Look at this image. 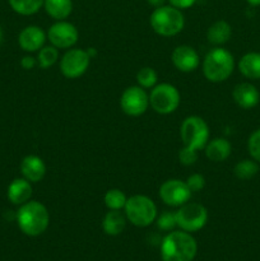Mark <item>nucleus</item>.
<instances>
[{
  "instance_id": "obj_1",
  "label": "nucleus",
  "mask_w": 260,
  "mask_h": 261,
  "mask_svg": "<svg viewBox=\"0 0 260 261\" xmlns=\"http://www.w3.org/2000/svg\"><path fill=\"white\" fill-rule=\"evenodd\" d=\"M198 252V244L191 233L172 231L162 240L161 259L162 261H193Z\"/></svg>"
},
{
  "instance_id": "obj_2",
  "label": "nucleus",
  "mask_w": 260,
  "mask_h": 261,
  "mask_svg": "<svg viewBox=\"0 0 260 261\" xmlns=\"http://www.w3.org/2000/svg\"><path fill=\"white\" fill-rule=\"evenodd\" d=\"M17 223L25 236H40L47 229L50 223V214L42 203L28 200L18 209Z\"/></svg>"
},
{
  "instance_id": "obj_3",
  "label": "nucleus",
  "mask_w": 260,
  "mask_h": 261,
  "mask_svg": "<svg viewBox=\"0 0 260 261\" xmlns=\"http://www.w3.org/2000/svg\"><path fill=\"white\" fill-rule=\"evenodd\" d=\"M235 59L228 50L216 47L209 51L203 61L204 76L212 83L227 81L233 73Z\"/></svg>"
},
{
  "instance_id": "obj_4",
  "label": "nucleus",
  "mask_w": 260,
  "mask_h": 261,
  "mask_svg": "<svg viewBox=\"0 0 260 261\" xmlns=\"http://www.w3.org/2000/svg\"><path fill=\"white\" fill-rule=\"evenodd\" d=\"M152 30L162 37H172L184 30L185 18L183 12L172 5L154 8L149 18Z\"/></svg>"
},
{
  "instance_id": "obj_5",
  "label": "nucleus",
  "mask_w": 260,
  "mask_h": 261,
  "mask_svg": "<svg viewBox=\"0 0 260 261\" xmlns=\"http://www.w3.org/2000/svg\"><path fill=\"white\" fill-rule=\"evenodd\" d=\"M126 219L135 227H148L157 219V205L145 195H133L125 204Z\"/></svg>"
},
{
  "instance_id": "obj_6",
  "label": "nucleus",
  "mask_w": 260,
  "mask_h": 261,
  "mask_svg": "<svg viewBox=\"0 0 260 261\" xmlns=\"http://www.w3.org/2000/svg\"><path fill=\"white\" fill-rule=\"evenodd\" d=\"M180 137L185 147L199 152L209 142L208 124L200 116H188L180 126Z\"/></svg>"
},
{
  "instance_id": "obj_7",
  "label": "nucleus",
  "mask_w": 260,
  "mask_h": 261,
  "mask_svg": "<svg viewBox=\"0 0 260 261\" xmlns=\"http://www.w3.org/2000/svg\"><path fill=\"white\" fill-rule=\"evenodd\" d=\"M180 92L170 83L155 84L149 94V106L160 115H170L180 106Z\"/></svg>"
},
{
  "instance_id": "obj_8",
  "label": "nucleus",
  "mask_w": 260,
  "mask_h": 261,
  "mask_svg": "<svg viewBox=\"0 0 260 261\" xmlns=\"http://www.w3.org/2000/svg\"><path fill=\"white\" fill-rule=\"evenodd\" d=\"M176 213V222L183 231L193 233L203 228L208 222V211L199 203H186Z\"/></svg>"
},
{
  "instance_id": "obj_9",
  "label": "nucleus",
  "mask_w": 260,
  "mask_h": 261,
  "mask_svg": "<svg viewBox=\"0 0 260 261\" xmlns=\"http://www.w3.org/2000/svg\"><path fill=\"white\" fill-rule=\"evenodd\" d=\"M91 56L82 48H70L60 60V71L65 78L76 79L83 75L89 68Z\"/></svg>"
},
{
  "instance_id": "obj_10",
  "label": "nucleus",
  "mask_w": 260,
  "mask_h": 261,
  "mask_svg": "<svg viewBox=\"0 0 260 261\" xmlns=\"http://www.w3.org/2000/svg\"><path fill=\"white\" fill-rule=\"evenodd\" d=\"M120 107L127 116H140L149 107V94L140 86L127 87L120 97Z\"/></svg>"
},
{
  "instance_id": "obj_11",
  "label": "nucleus",
  "mask_w": 260,
  "mask_h": 261,
  "mask_svg": "<svg viewBox=\"0 0 260 261\" xmlns=\"http://www.w3.org/2000/svg\"><path fill=\"white\" fill-rule=\"evenodd\" d=\"M191 190L185 181L178 178L166 180L160 188V198L166 205L181 206L188 203L191 198Z\"/></svg>"
},
{
  "instance_id": "obj_12",
  "label": "nucleus",
  "mask_w": 260,
  "mask_h": 261,
  "mask_svg": "<svg viewBox=\"0 0 260 261\" xmlns=\"http://www.w3.org/2000/svg\"><path fill=\"white\" fill-rule=\"evenodd\" d=\"M47 38L56 48H70L78 42L79 32L73 23L56 20V23L48 28Z\"/></svg>"
},
{
  "instance_id": "obj_13",
  "label": "nucleus",
  "mask_w": 260,
  "mask_h": 261,
  "mask_svg": "<svg viewBox=\"0 0 260 261\" xmlns=\"http://www.w3.org/2000/svg\"><path fill=\"white\" fill-rule=\"evenodd\" d=\"M172 63L177 70L183 73H191L200 65L198 53L189 45H180L172 51Z\"/></svg>"
},
{
  "instance_id": "obj_14",
  "label": "nucleus",
  "mask_w": 260,
  "mask_h": 261,
  "mask_svg": "<svg viewBox=\"0 0 260 261\" xmlns=\"http://www.w3.org/2000/svg\"><path fill=\"white\" fill-rule=\"evenodd\" d=\"M46 37L47 36L41 27L27 25L20 31L19 36H18V43L23 51L35 53V51H40L45 46Z\"/></svg>"
},
{
  "instance_id": "obj_15",
  "label": "nucleus",
  "mask_w": 260,
  "mask_h": 261,
  "mask_svg": "<svg viewBox=\"0 0 260 261\" xmlns=\"http://www.w3.org/2000/svg\"><path fill=\"white\" fill-rule=\"evenodd\" d=\"M46 163L38 155H25L20 162V173L31 184L40 182L46 175Z\"/></svg>"
},
{
  "instance_id": "obj_16",
  "label": "nucleus",
  "mask_w": 260,
  "mask_h": 261,
  "mask_svg": "<svg viewBox=\"0 0 260 261\" xmlns=\"http://www.w3.org/2000/svg\"><path fill=\"white\" fill-rule=\"evenodd\" d=\"M233 101L239 105L241 109L249 110L256 106L259 103L260 94L256 87L250 83H240L237 84L232 92Z\"/></svg>"
},
{
  "instance_id": "obj_17",
  "label": "nucleus",
  "mask_w": 260,
  "mask_h": 261,
  "mask_svg": "<svg viewBox=\"0 0 260 261\" xmlns=\"http://www.w3.org/2000/svg\"><path fill=\"white\" fill-rule=\"evenodd\" d=\"M7 195L12 204H14V205H22V204L31 200V196H32V185L24 177L14 178L9 184V186H8Z\"/></svg>"
},
{
  "instance_id": "obj_18",
  "label": "nucleus",
  "mask_w": 260,
  "mask_h": 261,
  "mask_svg": "<svg viewBox=\"0 0 260 261\" xmlns=\"http://www.w3.org/2000/svg\"><path fill=\"white\" fill-rule=\"evenodd\" d=\"M232 145L224 138H214L205 145V155L212 162H223L231 155Z\"/></svg>"
},
{
  "instance_id": "obj_19",
  "label": "nucleus",
  "mask_w": 260,
  "mask_h": 261,
  "mask_svg": "<svg viewBox=\"0 0 260 261\" xmlns=\"http://www.w3.org/2000/svg\"><path fill=\"white\" fill-rule=\"evenodd\" d=\"M232 36V27L226 20H216L206 31V38L212 45H224Z\"/></svg>"
},
{
  "instance_id": "obj_20",
  "label": "nucleus",
  "mask_w": 260,
  "mask_h": 261,
  "mask_svg": "<svg viewBox=\"0 0 260 261\" xmlns=\"http://www.w3.org/2000/svg\"><path fill=\"white\" fill-rule=\"evenodd\" d=\"M126 221V216L120 211H109L102 221V228L109 236H117L125 229Z\"/></svg>"
},
{
  "instance_id": "obj_21",
  "label": "nucleus",
  "mask_w": 260,
  "mask_h": 261,
  "mask_svg": "<svg viewBox=\"0 0 260 261\" xmlns=\"http://www.w3.org/2000/svg\"><path fill=\"white\" fill-rule=\"evenodd\" d=\"M46 13L55 20H65L73 12V0H45Z\"/></svg>"
},
{
  "instance_id": "obj_22",
  "label": "nucleus",
  "mask_w": 260,
  "mask_h": 261,
  "mask_svg": "<svg viewBox=\"0 0 260 261\" xmlns=\"http://www.w3.org/2000/svg\"><path fill=\"white\" fill-rule=\"evenodd\" d=\"M239 70L249 79H260V53H249L239 61Z\"/></svg>"
},
{
  "instance_id": "obj_23",
  "label": "nucleus",
  "mask_w": 260,
  "mask_h": 261,
  "mask_svg": "<svg viewBox=\"0 0 260 261\" xmlns=\"http://www.w3.org/2000/svg\"><path fill=\"white\" fill-rule=\"evenodd\" d=\"M45 0H9V5L20 15H33L43 7Z\"/></svg>"
},
{
  "instance_id": "obj_24",
  "label": "nucleus",
  "mask_w": 260,
  "mask_h": 261,
  "mask_svg": "<svg viewBox=\"0 0 260 261\" xmlns=\"http://www.w3.org/2000/svg\"><path fill=\"white\" fill-rule=\"evenodd\" d=\"M126 200V195L120 189H110L103 196L105 205L107 206L109 211H121L125 208Z\"/></svg>"
},
{
  "instance_id": "obj_25",
  "label": "nucleus",
  "mask_w": 260,
  "mask_h": 261,
  "mask_svg": "<svg viewBox=\"0 0 260 261\" xmlns=\"http://www.w3.org/2000/svg\"><path fill=\"white\" fill-rule=\"evenodd\" d=\"M259 172V166L255 161L251 160H242L235 166L233 173L240 180H249L254 177Z\"/></svg>"
},
{
  "instance_id": "obj_26",
  "label": "nucleus",
  "mask_w": 260,
  "mask_h": 261,
  "mask_svg": "<svg viewBox=\"0 0 260 261\" xmlns=\"http://www.w3.org/2000/svg\"><path fill=\"white\" fill-rule=\"evenodd\" d=\"M38 65L42 69L51 68L59 59V50L55 46H43L38 51Z\"/></svg>"
},
{
  "instance_id": "obj_27",
  "label": "nucleus",
  "mask_w": 260,
  "mask_h": 261,
  "mask_svg": "<svg viewBox=\"0 0 260 261\" xmlns=\"http://www.w3.org/2000/svg\"><path fill=\"white\" fill-rule=\"evenodd\" d=\"M158 75L155 73V70L149 66H144V68L140 69L137 73V82L138 86H140L144 89L153 88V87L157 84Z\"/></svg>"
},
{
  "instance_id": "obj_28",
  "label": "nucleus",
  "mask_w": 260,
  "mask_h": 261,
  "mask_svg": "<svg viewBox=\"0 0 260 261\" xmlns=\"http://www.w3.org/2000/svg\"><path fill=\"white\" fill-rule=\"evenodd\" d=\"M157 226L162 231H171L177 226L176 222V213L171 212H163L160 217H157Z\"/></svg>"
},
{
  "instance_id": "obj_29",
  "label": "nucleus",
  "mask_w": 260,
  "mask_h": 261,
  "mask_svg": "<svg viewBox=\"0 0 260 261\" xmlns=\"http://www.w3.org/2000/svg\"><path fill=\"white\" fill-rule=\"evenodd\" d=\"M247 149H249V153L252 157V160L260 162V129L255 130L250 135L249 142H247Z\"/></svg>"
},
{
  "instance_id": "obj_30",
  "label": "nucleus",
  "mask_w": 260,
  "mask_h": 261,
  "mask_svg": "<svg viewBox=\"0 0 260 261\" xmlns=\"http://www.w3.org/2000/svg\"><path fill=\"white\" fill-rule=\"evenodd\" d=\"M198 150H194L191 148H188L184 145L180 150H178V161L181 165L184 166H191L198 161Z\"/></svg>"
},
{
  "instance_id": "obj_31",
  "label": "nucleus",
  "mask_w": 260,
  "mask_h": 261,
  "mask_svg": "<svg viewBox=\"0 0 260 261\" xmlns=\"http://www.w3.org/2000/svg\"><path fill=\"white\" fill-rule=\"evenodd\" d=\"M185 182L191 190V193H198V191L203 190L204 186H205V178L200 173H193V175L189 176Z\"/></svg>"
},
{
  "instance_id": "obj_32",
  "label": "nucleus",
  "mask_w": 260,
  "mask_h": 261,
  "mask_svg": "<svg viewBox=\"0 0 260 261\" xmlns=\"http://www.w3.org/2000/svg\"><path fill=\"white\" fill-rule=\"evenodd\" d=\"M167 2L170 3V5H172V7L177 8V9L180 10H184L193 7L196 3V0H167Z\"/></svg>"
},
{
  "instance_id": "obj_33",
  "label": "nucleus",
  "mask_w": 260,
  "mask_h": 261,
  "mask_svg": "<svg viewBox=\"0 0 260 261\" xmlns=\"http://www.w3.org/2000/svg\"><path fill=\"white\" fill-rule=\"evenodd\" d=\"M20 65L25 70H31V69H33L36 66V59L32 58V56H24L22 59V61H20Z\"/></svg>"
},
{
  "instance_id": "obj_34",
  "label": "nucleus",
  "mask_w": 260,
  "mask_h": 261,
  "mask_svg": "<svg viewBox=\"0 0 260 261\" xmlns=\"http://www.w3.org/2000/svg\"><path fill=\"white\" fill-rule=\"evenodd\" d=\"M166 2H167V0H147L148 4L152 5V7H154V8L162 7V5H165Z\"/></svg>"
},
{
  "instance_id": "obj_35",
  "label": "nucleus",
  "mask_w": 260,
  "mask_h": 261,
  "mask_svg": "<svg viewBox=\"0 0 260 261\" xmlns=\"http://www.w3.org/2000/svg\"><path fill=\"white\" fill-rule=\"evenodd\" d=\"M247 3H249L250 5H252V7H257V5H260V0H246Z\"/></svg>"
},
{
  "instance_id": "obj_36",
  "label": "nucleus",
  "mask_w": 260,
  "mask_h": 261,
  "mask_svg": "<svg viewBox=\"0 0 260 261\" xmlns=\"http://www.w3.org/2000/svg\"><path fill=\"white\" fill-rule=\"evenodd\" d=\"M2 41H3V30L0 27V45H2Z\"/></svg>"
}]
</instances>
